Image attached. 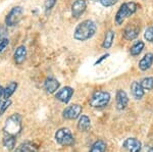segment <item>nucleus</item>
Wrapping results in <instances>:
<instances>
[{"instance_id":"obj_5","label":"nucleus","mask_w":153,"mask_h":152,"mask_svg":"<svg viewBox=\"0 0 153 152\" xmlns=\"http://www.w3.org/2000/svg\"><path fill=\"white\" fill-rule=\"evenodd\" d=\"M55 140L58 144L62 146H71L75 142L74 136L68 129H59L55 134Z\"/></svg>"},{"instance_id":"obj_32","label":"nucleus","mask_w":153,"mask_h":152,"mask_svg":"<svg viewBox=\"0 0 153 152\" xmlns=\"http://www.w3.org/2000/svg\"><path fill=\"white\" fill-rule=\"evenodd\" d=\"M148 152H153V147H151V148H150L149 150H148Z\"/></svg>"},{"instance_id":"obj_24","label":"nucleus","mask_w":153,"mask_h":152,"mask_svg":"<svg viewBox=\"0 0 153 152\" xmlns=\"http://www.w3.org/2000/svg\"><path fill=\"white\" fill-rule=\"evenodd\" d=\"M142 86V88L144 90H147V91H150V90L153 89V78L152 77H148L145 78V79L142 80V82L140 83Z\"/></svg>"},{"instance_id":"obj_3","label":"nucleus","mask_w":153,"mask_h":152,"mask_svg":"<svg viewBox=\"0 0 153 152\" xmlns=\"http://www.w3.org/2000/svg\"><path fill=\"white\" fill-rule=\"evenodd\" d=\"M3 131L5 135L14 137L19 135L22 131V116L19 113H14L9 116L4 124Z\"/></svg>"},{"instance_id":"obj_25","label":"nucleus","mask_w":153,"mask_h":152,"mask_svg":"<svg viewBox=\"0 0 153 152\" xmlns=\"http://www.w3.org/2000/svg\"><path fill=\"white\" fill-rule=\"evenodd\" d=\"M11 101L9 99H4V100H0V116L6 111V109L10 106Z\"/></svg>"},{"instance_id":"obj_13","label":"nucleus","mask_w":153,"mask_h":152,"mask_svg":"<svg viewBox=\"0 0 153 152\" xmlns=\"http://www.w3.org/2000/svg\"><path fill=\"white\" fill-rule=\"evenodd\" d=\"M59 87H60V83L53 78H47L44 82V89L49 94L55 93L59 89Z\"/></svg>"},{"instance_id":"obj_31","label":"nucleus","mask_w":153,"mask_h":152,"mask_svg":"<svg viewBox=\"0 0 153 152\" xmlns=\"http://www.w3.org/2000/svg\"><path fill=\"white\" fill-rule=\"evenodd\" d=\"M3 90H4V88L2 87L1 85H0V98L3 97Z\"/></svg>"},{"instance_id":"obj_30","label":"nucleus","mask_w":153,"mask_h":152,"mask_svg":"<svg viewBox=\"0 0 153 152\" xmlns=\"http://www.w3.org/2000/svg\"><path fill=\"white\" fill-rule=\"evenodd\" d=\"M108 56H109V54H104V55H102V56H101V57L99 58V59H98V60H97V61H96V62H95V65H99V63L101 62V61H102L103 59H105V58H107Z\"/></svg>"},{"instance_id":"obj_4","label":"nucleus","mask_w":153,"mask_h":152,"mask_svg":"<svg viewBox=\"0 0 153 152\" xmlns=\"http://www.w3.org/2000/svg\"><path fill=\"white\" fill-rule=\"evenodd\" d=\"M110 101V95L105 91H96L92 94L89 103L94 108H101L106 106Z\"/></svg>"},{"instance_id":"obj_1","label":"nucleus","mask_w":153,"mask_h":152,"mask_svg":"<svg viewBox=\"0 0 153 152\" xmlns=\"http://www.w3.org/2000/svg\"><path fill=\"white\" fill-rule=\"evenodd\" d=\"M97 26L91 19H85L76 27L74 32V39L76 41H87L96 34Z\"/></svg>"},{"instance_id":"obj_8","label":"nucleus","mask_w":153,"mask_h":152,"mask_svg":"<svg viewBox=\"0 0 153 152\" xmlns=\"http://www.w3.org/2000/svg\"><path fill=\"white\" fill-rule=\"evenodd\" d=\"M87 8V3L85 0H76L71 4V16L75 19H79L85 12Z\"/></svg>"},{"instance_id":"obj_6","label":"nucleus","mask_w":153,"mask_h":152,"mask_svg":"<svg viewBox=\"0 0 153 152\" xmlns=\"http://www.w3.org/2000/svg\"><path fill=\"white\" fill-rule=\"evenodd\" d=\"M24 8L22 6H14L9 10L5 16V24L7 27H13L19 22V19H22L23 16Z\"/></svg>"},{"instance_id":"obj_28","label":"nucleus","mask_w":153,"mask_h":152,"mask_svg":"<svg viewBox=\"0 0 153 152\" xmlns=\"http://www.w3.org/2000/svg\"><path fill=\"white\" fill-rule=\"evenodd\" d=\"M8 45H9V40L7 38H3L0 40V54L5 50Z\"/></svg>"},{"instance_id":"obj_20","label":"nucleus","mask_w":153,"mask_h":152,"mask_svg":"<svg viewBox=\"0 0 153 152\" xmlns=\"http://www.w3.org/2000/svg\"><path fill=\"white\" fill-rule=\"evenodd\" d=\"M113 40H114V32L112 30H108L105 33V37H104V41H103V48L105 49H109L111 47Z\"/></svg>"},{"instance_id":"obj_27","label":"nucleus","mask_w":153,"mask_h":152,"mask_svg":"<svg viewBox=\"0 0 153 152\" xmlns=\"http://www.w3.org/2000/svg\"><path fill=\"white\" fill-rule=\"evenodd\" d=\"M56 4V0H46L45 3H44V7H45V11L48 12L55 6Z\"/></svg>"},{"instance_id":"obj_14","label":"nucleus","mask_w":153,"mask_h":152,"mask_svg":"<svg viewBox=\"0 0 153 152\" xmlns=\"http://www.w3.org/2000/svg\"><path fill=\"white\" fill-rule=\"evenodd\" d=\"M27 57V47L25 45L19 46L13 53V59L16 65H22Z\"/></svg>"},{"instance_id":"obj_29","label":"nucleus","mask_w":153,"mask_h":152,"mask_svg":"<svg viewBox=\"0 0 153 152\" xmlns=\"http://www.w3.org/2000/svg\"><path fill=\"white\" fill-rule=\"evenodd\" d=\"M117 1L118 0H99V2L104 7H109V6L114 5Z\"/></svg>"},{"instance_id":"obj_21","label":"nucleus","mask_w":153,"mask_h":152,"mask_svg":"<svg viewBox=\"0 0 153 152\" xmlns=\"http://www.w3.org/2000/svg\"><path fill=\"white\" fill-rule=\"evenodd\" d=\"M144 46H145V44L143 41H137L134 45L131 47L130 49V53H131V55H133V56H137V55H139L140 53L142 52V50L144 49Z\"/></svg>"},{"instance_id":"obj_7","label":"nucleus","mask_w":153,"mask_h":152,"mask_svg":"<svg viewBox=\"0 0 153 152\" xmlns=\"http://www.w3.org/2000/svg\"><path fill=\"white\" fill-rule=\"evenodd\" d=\"M82 113V106L79 104H71L62 111V116L65 119H76Z\"/></svg>"},{"instance_id":"obj_11","label":"nucleus","mask_w":153,"mask_h":152,"mask_svg":"<svg viewBox=\"0 0 153 152\" xmlns=\"http://www.w3.org/2000/svg\"><path fill=\"white\" fill-rule=\"evenodd\" d=\"M123 147L129 152H140L142 148V144L136 138H128L123 144Z\"/></svg>"},{"instance_id":"obj_2","label":"nucleus","mask_w":153,"mask_h":152,"mask_svg":"<svg viewBox=\"0 0 153 152\" xmlns=\"http://www.w3.org/2000/svg\"><path fill=\"white\" fill-rule=\"evenodd\" d=\"M138 9V4L136 2H126L123 3L115 14V24L117 26L123 24L126 19L130 18L132 14H134Z\"/></svg>"},{"instance_id":"obj_18","label":"nucleus","mask_w":153,"mask_h":152,"mask_svg":"<svg viewBox=\"0 0 153 152\" xmlns=\"http://www.w3.org/2000/svg\"><path fill=\"white\" fill-rule=\"evenodd\" d=\"M91 127V121L87 116H82L79 119L78 122V129L80 131L87 132Z\"/></svg>"},{"instance_id":"obj_16","label":"nucleus","mask_w":153,"mask_h":152,"mask_svg":"<svg viewBox=\"0 0 153 152\" xmlns=\"http://www.w3.org/2000/svg\"><path fill=\"white\" fill-rule=\"evenodd\" d=\"M153 63V53H147L139 61V68L143 72L149 70Z\"/></svg>"},{"instance_id":"obj_15","label":"nucleus","mask_w":153,"mask_h":152,"mask_svg":"<svg viewBox=\"0 0 153 152\" xmlns=\"http://www.w3.org/2000/svg\"><path fill=\"white\" fill-rule=\"evenodd\" d=\"M131 92H132L133 97H134L136 100H140V99H142L143 96H144L145 90L142 88V86L140 83L133 82L132 85H131Z\"/></svg>"},{"instance_id":"obj_9","label":"nucleus","mask_w":153,"mask_h":152,"mask_svg":"<svg viewBox=\"0 0 153 152\" xmlns=\"http://www.w3.org/2000/svg\"><path fill=\"white\" fill-rule=\"evenodd\" d=\"M140 27L136 24H129L124 30V38L128 41H133L139 35Z\"/></svg>"},{"instance_id":"obj_26","label":"nucleus","mask_w":153,"mask_h":152,"mask_svg":"<svg viewBox=\"0 0 153 152\" xmlns=\"http://www.w3.org/2000/svg\"><path fill=\"white\" fill-rule=\"evenodd\" d=\"M144 38L148 42H153V27L148 28L144 33Z\"/></svg>"},{"instance_id":"obj_17","label":"nucleus","mask_w":153,"mask_h":152,"mask_svg":"<svg viewBox=\"0 0 153 152\" xmlns=\"http://www.w3.org/2000/svg\"><path fill=\"white\" fill-rule=\"evenodd\" d=\"M14 152H38V147L31 142H25L19 147H16Z\"/></svg>"},{"instance_id":"obj_23","label":"nucleus","mask_w":153,"mask_h":152,"mask_svg":"<svg viewBox=\"0 0 153 152\" xmlns=\"http://www.w3.org/2000/svg\"><path fill=\"white\" fill-rule=\"evenodd\" d=\"M105 151H106V143L102 140H98L93 144L89 152H105Z\"/></svg>"},{"instance_id":"obj_33","label":"nucleus","mask_w":153,"mask_h":152,"mask_svg":"<svg viewBox=\"0 0 153 152\" xmlns=\"http://www.w3.org/2000/svg\"><path fill=\"white\" fill-rule=\"evenodd\" d=\"M92 1H99V0H92Z\"/></svg>"},{"instance_id":"obj_19","label":"nucleus","mask_w":153,"mask_h":152,"mask_svg":"<svg viewBox=\"0 0 153 152\" xmlns=\"http://www.w3.org/2000/svg\"><path fill=\"white\" fill-rule=\"evenodd\" d=\"M16 88H18V83L16 82H10L8 85L4 88L3 90V98L4 99H9L11 95L16 92Z\"/></svg>"},{"instance_id":"obj_10","label":"nucleus","mask_w":153,"mask_h":152,"mask_svg":"<svg viewBox=\"0 0 153 152\" xmlns=\"http://www.w3.org/2000/svg\"><path fill=\"white\" fill-rule=\"evenodd\" d=\"M74 94V89L71 87H63L55 94V98L62 103H68Z\"/></svg>"},{"instance_id":"obj_34","label":"nucleus","mask_w":153,"mask_h":152,"mask_svg":"<svg viewBox=\"0 0 153 152\" xmlns=\"http://www.w3.org/2000/svg\"><path fill=\"white\" fill-rule=\"evenodd\" d=\"M0 40H1V34H0Z\"/></svg>"},{"instance_id":"obj_12","label":"nucleus","mask_w":153,"mask_h":152,"mask_svg":"<svg viewBox=\"0 0 153 152\" xmlns=\"http://www.w3.org/2000/svg\"><path fill=\"white\" fill-rule=\"evenodd\" d=\"M115 100H117V108L118 110L125 109L128 106V103H129V98H128L127 93L124 90H117Z\"/></svg>"},{"instance_id":"obj_22","label":"nucleus","mask_w":153,"mask_h":152,"mask_svg":"<svg viewBox=\"0 0 153 152\" xmlns=\"http://www.w3.org/2000/svg\"><path fill=\"white\" fill-rule=\"evenodd\" d=\"M3 145L8 150H12L16 147V137L10 135H5L3 138Z\"/></svg>"}]
</instances>
